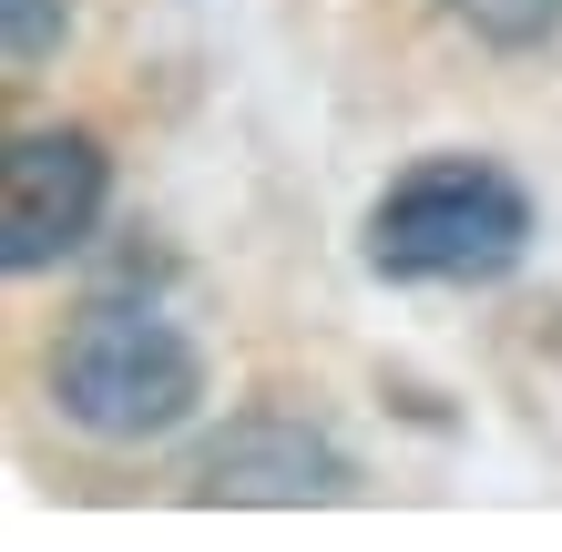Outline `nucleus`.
Instances as JSON below:
<instances>
[{
  "label": "nucleus",
  "mask_w": 562,
  "mask_h": 552,
  "mask_svg": "<svg viewBox=\"0 0 562 552\" xmlns=\"http://www.w3.org/2000/svg\"><path fill=\"white\" fill-rule=\"evenodd\" d=\"M103 144L92 134H21L11 144V165H0V267L31 277V267H61L82 236H92V215H103Z\"/></svg>",
  "instance_id": "nucleus-3"
},
{
  "label": "nucleus",
  "mask_w": 562,
  "mask_h": 552,
  "mask_svg": "<svg viewBox=\"0 0 562 552\" xmlns=\"http://www.w3.org/2000/svg\"><path fill=\"white\" fill-rule=\"evenodd\" d=\"M521 246H532V194L502 165H471V154L400 174L369 215V267L409 286H481L521 267Z\"/></svg>",
  "instance_id": "nucleus-2"
},
{
  "label": "nucleus",
  "mask_w": 562,
  "mask_h": 552,
  "mask_svg": "<svg viewBox=\"0 0 562 552\" xmlns=\"http://www.w3.org/2000/svg\"><path fill=\"white\" fill-rule=\"evenodd\" d=\"M450 11L471 21L481 42H502V52H532V42L562 31V0H450Z\"/></svg>",
  "instance_id": "nucleus-5"
},
{
  "label": "nucleus",
  "mask_w": 562,
  "mask_h": 552,
  "mask_svg": "<svg viewBox=\"0 0 562 552\" xmlns=\"http://www.w3.org/2000/svg\"><path fill=\"white\" fill-rule=\"evenodd\" d=\"M348 492H358L348 461L296 419H236L194 461V502H348Z\"/></svg>",
  "instance_id": "nucleus-4"
},
{
  "label": "nucleus",
  "mask_w": 562,
  "mask_h": 552,
  "mask_svg": "<svg viewBox=\"0 0 562 552\" xmlns=\"http://www.w3.org/2000/svg\"><path fill=\"white\" fill-rule=\"evenodd\" d=\"M52 399L92 440H164L194 399H205V359H194V338L164 307L103 297V307H82L72 328H61Z\"/></svg>",
  "instance_id": "nucleus-1"
},
{
  "label": "nucleus",
  "mask_w": 562,
  "mask_h": 552,
  "mask_svg": "<svg viewBox=\"0 0 562 552\" xmlns=\"http://www.w3.org/2000/svg\"><path fill=\"white\" fill-rule=\"evenodd\" d=\"M0 52H11V72L61 52V0H0Z\"/></svg>",
  "instance_id": "nucleus-6"
}]
</instances>
